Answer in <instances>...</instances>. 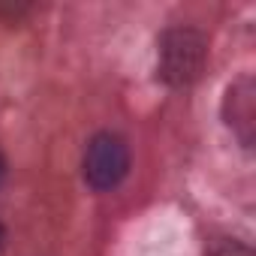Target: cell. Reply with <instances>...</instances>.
Returning a JSON list of instances; mask_svg holds the SVG:
<instances>
[{
	"mask_svg": "<svg viewBox=\"0 0 256 256\" xmlns=\"http://www.w3.org/2000/svg\"><path fill=\"white\" fill-rule=\"evenodd\" d=\"M205 256H253V250H250L244 241H238V238L220 235V238H211V241H208Z\"/></svg>",
	"mask_w": 256,
	"mask_h": 256,
	"instance_id": "277c9868",
	"label": "cell"
},
{
	"mask_svg": "<svg viewBox=\"0 0 256 256\" xmlns=\"http://www.w3.org/2000/svg\"><path fill=\"white\" fill-rule=\"evenodd\" d=\"M208 60V40L196 28H169L157 42V76L169 88H190L199 82Z\"/></svg>",
	"mask_w": 256,
	"mask_h": 256,
	"instance_id": "6da1fadb",
	"label": "cell"
},
{
	"mask_svg": "<svg viewBox=\"0 0 256 256\" xmlns=\"http://www.w3.org/2000/svg\"><path fill=\"white\" fill-rule=\"evenodd\" d=\"M82 172L94 190H114L130 172V148L118 133H96L84 148Z\"/></svg>",
	"mask_w": 256,
	"mask_h": 256,
	"instance_id": "7a4b0ae2",
	"label": "cell"
},
{
	"mask_svg": "<svg viewBox=\"0 0 256 256\" xmlns=\"http://www.w3.org/2000/svg\"><path fill=\"white\" fill-rule=\"evenodd\" d=\"M6 181V157H4V151H0V184Z\"/></svg>",
	"mask_w": 256,
	"mask_h": 256,
	"instance_id": "5b68a950",
	"label": "cell"
},
{
	"mask_svg": "<svg viewBox=\"0 0 256 256\" xmlns=\"http://www.w3.org/2000/svg\"><path fill=\"white\" fill-rule=\"evenodd\" d=\"M223 120L241 142V148H253L256 142V82L253 76H238L223 96Z\"/></svg>",
	"mask_w": 256,
	"mask_h": 256,
	"instance_id": "3957f363",
	"label": "cell"
}]
</instances>
